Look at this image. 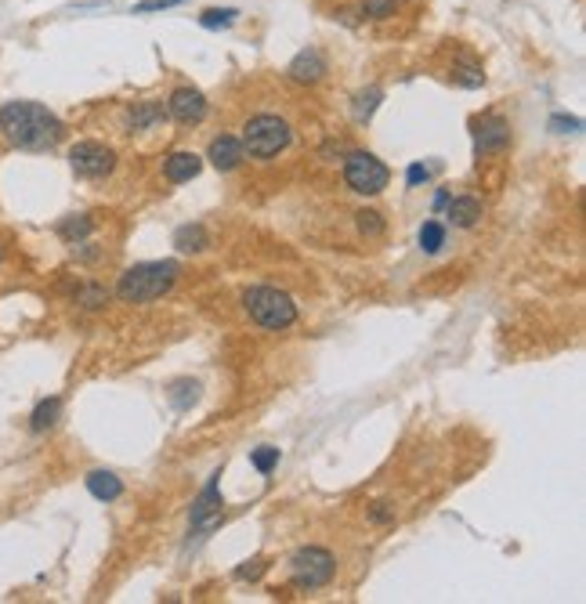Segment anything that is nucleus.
Returning <instances> with one entry per match:
<instances>
[{"instance_id": "nucleus-1", "label": "nucleus", "mask_w": 586, "mask_h": 604, "mask_svg": "<svg viewBox=\"0 0 586 604\" xmlns=\"http://www.w3.org/2000/svg\"><path fill=\"white\" fill-rule=\"evenodd\" d=\"M62 120L40 102H8L0 105V138L15 149L48 152L62 142Z\"/></svg>"}, {"instance_id": "nucleus-2", "label": "nucleus", "mask_w": 586, "mask_h": 604, "mask_svg": "<svg viewBox=\"0 0 586 604\" xmlns=\"http://www.w3.org/2000/svg\"><path fill=\"white\" fill-rule=\"evenodd\" d=\"M174 283H178V265L174 261H145V265H134L120 275L116 297L123 304H149L156 297H163Z\"/></svg>"}, {"instance_id": "nucleus-3", "label": "nucleus", "mask_w": 586, "mask_h": 604, "mask_svg": "<svg viewBox=\"0 0 586 604\" xmlns=\"http://www.w3.org/2000/svg\"><path fill=\"white\" fill-rule=\"evenodd\" d=\"M246 315L261 326V330H290L297 322V304L290 293L275 290V286H250L243 293Z\"/></svg>"}, {"instance_id": "nucleus-4", "label": "nucleus", "mask_w": 586, "mask_h": 604, "mask_svg": "<svg viewBox=\"0 0 586 604\" xmlns=\"http://www.w3.org/2000/svg\"><path fill=\"white\" fill-rule=\"evenodd\" d=\"M239 142H243V152H250L254 160H272L293 142V131L279 113H257L246 120Z\"/></svg>"}, {"instance_id": "nucleus-5", "label": "nucleus", "mask_w": 586, "mask_h": 604, "mask_svg": "<svg viewBox=\"0 0 586 604\" xmlns=\"http://www.w3.org/2000/svg\"><path fill=\"white\" fill-rule=\"evenodd\" d=\"M333 572H337V561L322 547H304L290 557V583L297 590H322L333 579Z\"/></svg>"}, {"instance_id": "nucleus-6", "label": "nucleus", "mask_w": 586, "mask_h": 604, "mask_svg": "<svg viewBox=\"0 0 586 604\" xmlns=\"http://www.w3.org/2000/svg\"><path fill=\"white\" fill-rule=\"evenodd\" d=\"M344 181H348L351 192L359 196H377V192L388 189L391 170L373 156V152H348L344 160Z\"/></svg>"}, {"instance_id": "nucleus-7", "label": "nucleus", "mask_w": 586, "mask_h": 604, "mask_svg": "<svg viewBox=\"0 0 586 604\" xmlns=\"http://www.w3.org/2000/svg\"><path fill=\"white\" fill-rule=\"evenodd\" d=\"M69 167H73L76 178L102 181L116 170V152L102 142H76L69 149Z\"/></svg>"}, {"instance_id": "nucleus-8", "label": "nucleus", "mask_w": 586, "mask_h": 604, "mask_svg": "<svg viewBox=\"0 0 586 604\" xmlns=\"http://www.w3.org/2000/svg\"><path fill=\"white\" fill-rule=\"evenodd\" d=\"M507 145H511V123L503 120V116H489V120H482V127L474 131V149H478V156L503 152Z\"/></svg>"}, {"instance_id": "nucleus-9", "label": "nucleus", "mask_w": 586, "mask_h": 604, "mask_svg": "<svg viewBox=\"0 0 586 604\" xmlns=\"http://www.w3.org/2000/svg\"><path fill=\"white\" fill-rule=\"evenodd\" d=\"M167 113L178 123H199L207 116V98L196 87H178L171 95V102H167Z\"/></svg>"}, {"instance_id": "nucleus-10", "label": "nucleus", "mask_w": 586, "mask_h": 604, "mask_svg": "<svg viewBox=\"0 0 586 604\" xmlns=\"http://www.w3.org/2000/svg\"><path fill=\"white\" fill-rule=\"evenodd\" d=\"M286 73H290L297 84H319V80L330 73V69H326V58H322V51L308 48V51H301V55L293 58Z\"/></svg>"}, {"instance_id": "nucleus-11", "label": "nucleus", "mask_w": 586, "mask_h": 604, "mask_svg": "<svg viewBox=\"0 0 586 604\" xmlns=\"http://www.w3.org/2000/svg\"><path fill=\"white\" fill-rule=\"evenodd\" d=\"M243 142H239L236 134H221V138H214L207 149V160L214 163L218 170H236L239 163H243Z\"/></svg>"}, {"instance_id": "nucleus-12", "label": "nucleus", "mask_w": 586, "mask_h": 604, "mask_svg": "<svg viewBox=\"0 0 586 604\" xmlns=\"http://www.w3.org/2000/svg\"><path fill=\"white\" fill-rule=\"evenodd\" d=\"M482 214H485V207L478 196H456L445 203V218L453 221L456 228H474L482 221Z\"/></svg>"}, {"instance_id": "nucleus-13", "label": "nucleus", "mask_w": 586, "mask_h": 604, "mask_svg": "<svg viewBox=\"0 0 586 604\" xmlns=\"http://www.w3.org/2000/svg\"><path fill=\"white\" fill-rule=\"evenodd\" d=\"M203 170V160H199L196 152H174L171 160L163 163V174H167V181L171 185H185V181H192Z\"/></svg>"}, {"instance_id": "nucleus-14", "label": "nucleus", "mask_w": 586, "mask_h": 604, "mask_svg": "<svg viewBox=\"0 0 586 604\" xmlns=\"http://www.w3.org/2000/svg\"><path fill=\"white\" fill-rule=\"evenodd\" d=\"M87 489H91V496H95V500L113 503V500H120L123 482L116 478L113 471H91V474H87Z\"/></svg>"}, {"instance_id": "nucleus-15", "label": "nucleus", "mask_w": 586, "mask_h": 604, "mask_svg": "<svg viewBox=\"0 0 586 604\" xmlns=\"http://www.w3.org/2000/svg\"><path fill=\"white\" fill-rule=\"evenodd\" d=\"M58 416H62V398L51 395V398H44V402H37V409L29 416V427H33L37 435H44V431H51V427L58 424Z\"/></svg>"}, {"instance_id": "nucleus-16", "label": "nucleus", "mask_w": 586, "mask_h": 604, "mask_svg": "<svg viewBox=\"0 0 586 604\" xmlns=\"http://www.w3.org/2000/svg\"><path fill=\"white\" fill-rule=\"evenodd\" d=\"M91 218L87 214H73V218H66V221H58V236L66 239L69 246H76V243H84L87 236H91Z\"/></svg>"}, {"instance_id": "nucleus-17", "label": "nucleus", "mask_w": 586, "mask_h": 604, "mask_svg": "<svg viewBox=\"0 0 586 604\" xmlns=\"http://www.w3.org/2000/svg\"><path fill=\"white\" fill-rule=\"evenodd\" d=\"M160 120H163V105H156V102L131 105V127L134 131H149V127H156Z\"/></svg>"}, {"instance_id": "nucleus-18", "label": "nucleus", "mask_w": 586, "mask_h": 604, "mask_svg": "<svg viewBox=\"0 0 586 604\" xmlns=\"http://www.w3.org/2000/svg\"><path fill=\"white\" fill-rule=\"evenodd\" d=\"M453 80L460 87H482L485 84V73L478 62H471V58H456L453 62Z\"/></svg>"}, {"instance_id": "nucleus-19", "label": "nucleus", "mask_w": 586, "mask_h": 604, "mask_svg": "<svg viewBox=\"0 0 586 604\" xmlns=\"http://www.w3.org/2000/svg\"><path fill=\"white\" fill-rule=\"evenodd\" d=\"M174 246H178V250H185V254H192V250H203V246H207V232H203L199 225H185V228H178Z\"/></svg>"}, {"instance_id": "nucleus-20", "label": "nucleus", "mask_w": 586, "mask_h": 604, "mask_svg": "<svg viewBox=\"0 0 586 604\" xmlns=\"http://www.w3.org/2000/svg\"><path fill=\"white\" fill-rule=\"evenodd\" d=\"M105 301H109V290H105V286L87 283V286H80V290H76V304H80V308H87V312L105 308Z\"/></svg>"}, {"instance_id": "nucleus-21", "label": "nucleus", "mask_w": 586, "mask_h": 604, "mask_svg": "<svg viewBox=\"0 0 586 604\" xmlns=\"http://www.w3.org/2000/svg\"><path fill=\"white\" fill-rule=\"evenodd\" d=\"M442 246H445V228L438 221H424V228H420V250L424 254H438Z\"/></svg>"}, {"instance_id": "nucleus-22", "label": "nucleus", "mask_w": 586, "mask_h": 604, "mask_svg": "<svg viewBox=\"0 0 586 604\" xmlns=\"http://www.w3.org/2000/svg\"><path fill=\"white\" fill-rule=\"evenodd\" d=\"M236 15H239L236 8H207L203 15H199V22H203L207 29H225V26L236 22Z\"/></svg>"}, {"instance_id": "nucleus-23", "label": "nucleus", "mask_w": 586, "mask_h": 604, "mask_svg": "<svg viewBox=\"0 0 586 604\" xmlns=\"http://www.w3.org/2000/svg\"><path fill=\"white\" fill-rule=\"evenodd\" d=\"M402 0H362V15L366 19H391Z\"/></svg>"}, {"instance_id": "nucleus-24", "label": "nucleus", "mask_w": 586, "mask_h": 604, "mask_svg": "<svg viewBox=\"0 0 586 604\" xmlns=\"http://www.w3.org/2000/svg\"><path fill=\"white\" fill-rule=\"evenodd\" d=\"M250 463H254L261 474H272V467L279 463V449H268V445L265 449H254V453H250Z\"/></svg>"}, {"instance_id": "nucleus-25", "label": "nucleus", "mask_w": 586, "mask_h": 604, "mask_svg": "<svg viewBox=\"0 0 586 604\" xmlns=\"http://www.w3.org/2000/svg\"><path fill=\"white\" fill-rule=\"evenodd\" d=\"M359 232H362V236H380V232H384V218H380L377 210H362V214H359Z\"/></svg>"}, {"instance_id": "nucleus-26", "label": "nucleus", "mask_w": 586, "mask_h": 604, "mask_svg": "<svg viewBox=\"0 0 586 604\" xmlns=\"http://www.w3.org/2000/svg\"><path fill=\"white\" fill-rule=\"evenodd\" d=\"M377 102H380V91H377V87H373L369 95H359V105H355V116H359V120H369V113L377 109Z\"/></svg>"}, {"instance_id": "nucleus-27", "label": "nucleus", "mask_w": 586, "mask_h": 604, "mask_svg": "<svg viewBox=\"0 0 586 604\" xmlns=\"http://www.w3.org/2000/svg\"><path fill=\"white\" fill-rule=\"evenodd\" d=\"M181 0H142L134 4V11H167V8H178Z\"/></svg>"}, {"instance_id": "nucleus-28", "label": "nucleus", "mask_w": 586, "mask_h": 604, "mask_svg": "<svg viewBox=\"0 0 586 604\" xmlns=\"http://www.w3.org/2000/svg\"><path fill=\"white\" fill-rule=\"evenodd\" d=\"M261 568H265L261 561H246L243 568H236V579H257L261 576Z\"/></svg>"}, {"instance_id": "nucleus-29", "label": "nucleus", "mask_w": 586, "mask_h": 604, "mask_svg": "<svg viewBox=\"0 0 586 604\" xmlns=\"http://www.w3.org/2000/svg\"><path fill=\"white\" fill-rule=\"evenodd\" d=\"M391 518H395V510H384V503H377V507L369 510V521H377V525L380 521H391Z\"/></svg>"}, {"instance_id": "nucleus-30", "label": "nucleus", "mask_w": 586, "mask_h": 604, "mask_svg": "<svg viewBox=\"0 0 586 604\" xmlns=\"http://www.w3.org/2000/svg\"><path fill=\"white\" fill-rule=\"evenodd\" d=\"M427 181V167H409V185H420Z\"/></svg>"}, {"instance_id": "nucleus-31", "label": "nucleus", "mask_w": 586, "mask_h": 604, "mask_svg": "<svg viewBox=\"0 0 586 604\" xmlns=\"http://www.w3.org/2000/svg\"><path fill=\"white\" fill-rule=\"evenodd\" d=\"M0 265H4V250H0Z\"/></svg>"}]
</instances>
